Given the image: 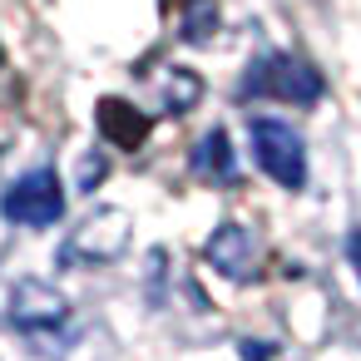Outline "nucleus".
Masks as SVG:
<instances>
[{"label":"nucleus","mask_w":361,"mask_h":361,"mask_svg":"<svg viewBox=\"0 0 361 361\" xmlns=\"http://www.w3.org/2000/svg\"><path fill=\"white\" fill-rule=\"evenodd\" d=\"M243 99H282V104H317L322 99V75L297 60V55H282V50H267L247 65L243 75Z\"/></svg>","instance_id":"nucleus-1"},{"label":"nucleus","mask_w":361,"mask_h":361,"mask_svg":"<svg viewBox=\"0 0 361 361\" xmlns=\"http://www.w3.org/2000/svg\"><path fill=\"white\" fill-rule=\"evenodd\" d=\"M247 144H252L257 169H262L272 183H282V188H302V183H307V144H302V134H297L287 119L252 114V119H247Z\"/></svg>","instance_id":"nucleus-2"},{"label":"nucleus","mask_w":361,"mask_h":361,"mask_svg":"<svg viewBox=\"0 0 361 361\" xmlns=\"http://www.w3.org/2000/svg\"><path fill=\"white\" fill-rule=\"evenodd\" d=\"M0 213H6L11 223H20V228H50V223H60L65 193H60L55 169H30V173H20V178L6 188V198H0Z\"/></svg>","instance_id":"nucleus-3"},{"label":"nucleus","mask_w":361,"mask_h":361,"mask_svg":"<svg viewBox=\"0 0 361 361\" xmlns=\"http://www.w3.org/2000/svg\"><path fill=\"white\" fill-rule=\"evenodd\" d=\"M11 322H16L20 331H30V336L60 331V326H70V302H65V292H55L50 282L25 277V282H16V292H11Z\"/></svg>","instance_id":"nucleus-4"},{"label":"nucleus","mask_w":361,"mask_h":361,"mask_svg":"<svg viewBox=\"0 0 361 361\" xmlns=\"http://www.w3.org/2000/svg\"><path fill=\"white\" fill-rule=\"evenodd\" d=\"M203 257H208L223 277H233V282H257V277H262V243H257L247 228H238V223H223V228L208 238Z\"/></svg>","instance_id":"nucleus-5"},{"label":"nucleus","mask_w":361,"mask_h":361,"mask_svg":"<svg viewBox=\"0 0 361 361\" xmlns=\"http://www.w3.org/2000/svg\"><path fill=\"white\" fill-rule=\"evenodd\" d=\"M124 238H129V218L114 213V208H99L94 218L80 223L75 243L65 247V262H75V257L80 262H109V257L124 252Z\"/></svg>","instance_id":"nucleus-6"},{"label":"nucleus","mask_w":361,"mask_h":361,"mask_svg":"<svg viewBox=\"0 0 361 361\" xmlns=\"http://www.w3.org/2000/svg\"><path fill=\"white\" fill-rule=\"evenodd\" d=\"M99 129H104V139L119 144V149H139V144L149 139V119H144L129 99H104V104H99Z\"/></svg>","instance_id":"nucleus-7"},{"label":"nucleus","mask_w":361,"mask_h":361,"mask_svg":"<svg viewBox=\"0 0 361 361\" xmlns=\"http://www.w3.org/2000/svg\"><path fill=\"white\" fill-rule=\"evenodd\" d=\"M193 173L208 178V183H238V164H233V149H228V134L223 129H208L193 149Z\"/></svg>","instance_id":"nucleus-8"},{"label":"nucleus","mask_w":361,"mask_h":361,"mask_svg":"<svg viewBox=\"0 0 361 361\" xmlns=\"http://www.w3.org/2000/svg\"><path fill=\"white\" fill-rule=\"evenodd\" d=\"M159 85L169 90V94H164V109H169V114H183V109L203 94V85H198L188 70H164V80H159Z\"/></svg>","instance_id":"nucleus-9"},{"label":"nucleus","mask_w":361,"mask_h":361,"mask_svg":"<svg viewBox=\"0 0 361 361\" xmlns=\"http://www.w3.org/2000/svg\"><path fill=\"white\" fill-rule=\"evenodd\" d=\"M346 257H351V267H356V277H361V228L346 238Z\"/></svg>","instance_id":"nucleus-10"}]
</instances>
